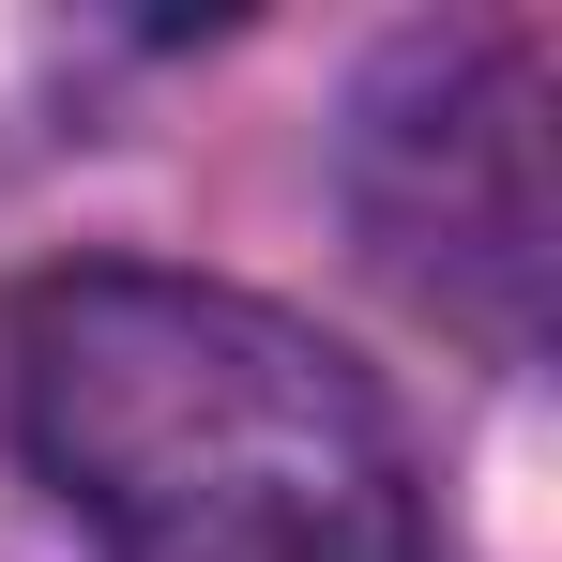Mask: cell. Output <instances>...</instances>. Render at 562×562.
<instances>
[{"mask_svg": "<svg viewBox=\"0 0 562 562\" xmlns=\"http://www.w3.org/2000/svg\"><path fill=\"white\" fill-rule=\"evenodd\" d=\"M15 426L106 562H426L395 411L259 289L46 274L15 304Z\"/></svg>", "mask_w": 562, "mask_h": 562, "instance_id": "obj_1", "label": "cell"}]
</instances>
